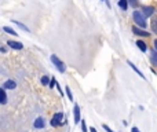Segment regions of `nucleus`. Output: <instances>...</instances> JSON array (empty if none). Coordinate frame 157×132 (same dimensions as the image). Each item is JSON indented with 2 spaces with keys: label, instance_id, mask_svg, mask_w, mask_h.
I'll list each match as a JSON object with an SVG mask.
<instances>
[{
  "label": "nucleus",
  "instance_id": "9b49d317",
  "mask_svg": "<svg viewBox=\"0 0 157 132\" xmlns=\"http://www.w3.org/2000/svg\"><path fill=\"white\" fill-rule=\"evenodd\" d=\"M136 46H138V48H139L140 51H143V52L148 50V47H146V43H143L142 40H138V41H136Z\"/></svg>",
  "mask_w": 157,
  "mask_h": 132
},
{
  "label": "nucleus",
  "instance_id": "423d86ee",
  "mask_svg": "<svg viewBox=\"0 0 157 132\" xmlns=\"http://www.w3.org/2000/svg\"><path fill=\"white\" fill-rule=\"evenodd\" d=\"M2 87H3V88H6V90H14V88L17 87V82H15V81H13V80H7L6 82H3Z\"/></svg>",
  "mask_w": 157,
  "mask_h": 132
},
{
  "label": "nucleus",
  "instance_id": "39448f33",
  "mask_svg": "<svg viewBox=\"0 0 157 132\" xmlns=\"http://www.w3.org/2000/svg\"><path fill=\"white\" fill-rule=\"evenodd\" d=\"M132 32L135 33V35H138V36H145V37H148L150 33H148L146 30H143V29H139L138 26H132Z\"/></svg>",
  "mask_w": 157,
  "mask_h": 132
},
{
  "label": "nucleus",
  "instance_id": "aec40b11",
  "mask_svg": "<svg viewBox=\"0 0 157 132\" xmlns=\"http://www.w3.org/2000/svg\"><path fill=\"white\" fill-rule=\"evenodd\" d=\"M128 2H129V4H131L132 7H136L138 6V0H128Z\"/></svg>",
  "mask_w": 157,
  "mask_h": 132
},
{
  "label": "nucleus",
  "instance_id": "0eeeda50",
  "mask_svg": "<svg viewBox=\"0 0 157 132\" xmlns=\"http://www.w3.org/2000/svg\"><path fill=\"white\" fill-rule=\"evenodd\" d=\"M44 125H46V123H44V118H41V117L36 118L35 124H33V127H35V128H37V129H41V128H44Z\"/></svg>",
  "mask_w": 157,
  "mask_h": 132
},
{
  "label": "nucleus",
  "instance_id": "4be33fe9",
  "mask_svg": "<svg viewBox=\"0 0 157 132\" xmlns=\"http://www.w3.org/2000/svg\"><path fill=\"white\" fill-rule=\"evenodd\" d=\"M103 129H105V131H106V132H114V131H112V129H110L107 125H103Z\"/></svg>",
  "mask_w": 157,
  "mask_h": 132
},
{
  "label": "nucleus",
  "instance_id": "4468645a",
  "mask_svg": "<svg viewBox=\"0 0 157 132\" xmlns=\"http://www.w3.org/2000/svg\"><path fill=\"white\" fill-rule=\"evenodd\" d=\"M7 102V95H6V88L2 87V105H4Z\"/></svg>",
  "mask_w": 157,
  "mask_h": 132
},
{
  "label": "nucleus",
  "instance_id": "f8f14e48",
  "mask_svg": "<svg viewBox=\"0 0 157 132\" xmlns=\"http://www.w3.org/2000/svg\"><path fill=\"white\" fill-rule=\"evenodd\" d=\"M150 61H151V63H153L154 66H157V50H156V51L153 50V52H151V57H150Z\"/></svg>",
  "mask_w": 157,
  "mask_h": 132
},
{
  "label": "nucleus",
  "instance_id": "6ab92c4d",
  "mask_svg": "<svg viewBox=\"0 0 157 132\" xmlns=\"http://www.w3.org/2000/svg\"><path fill=\"white\" fill-rule=\"evenodd\" d=\"M66 94H68V96H69V99H70V101H73V96H72V92H70V90H69V87L68 85H66Z\"/></svg>",
  "mask_w": 157,
  "mask_h": 132
},
{
  "label": "nucleus",
  "instance_id": "f03ea898",
  "mask_svg": "<svg viewBox=\"0 0 157 132\" xmlns=\"http://www.w3.org/2000/svg\"><path fill=\"white\" fill-rule=\"evenodd\" d=\"M51 62L54 63L55 66H57V69L61 72V73H65L66 68H65V65H63V62H62V61H59V58H58V57H55V55H51Z\"/></svg>",
  "mask_w": 157,
  "mask_h": 132
},
{
  "label": "nucleus",
  "instance_id": "b1692460",
  "mask_svg": "<svg viewBox=\"0 0 157 132\" xmlns=\"http://www.w3.org/2000/svg\"><path fill=\"white\" fill-rule=\"evenodd\" d=\"M153 47H154V50H157V40H154V43H153Z\"/></svg>",
  "mask_w": 157,
  "mask_h": 132
},
{
  "label": "nucleus",
  "instance_id": "1a4fd4ad",
  "mask_svg": "<svg viewBox=\"0 0 157 132\" xmlns=\"http://www.w3.org/2000/svg\"><path fill=\"white\" fill-rule=\"evenodd\" d=\"M74 123H80V107L77 106H74Z\"/></svg>",
  "mask_w": 157,
  "mask_h": 132
},
{
  "label": "nucleus",
  "instance_id": "a211bd4d",
  "mask_svg": "<svg viewBox=\"0 0 157 132\" xmlns=\"http://www.w3.org/2000/svg\"><path fill=\"white\" fill-rule=\"evenodd\" d=\"M14 22H15V24H17V25H18V26H19V28H22V29H24V30H26V32H29V29H28V28H26V26H25V25H24V24H21V22H18V21H14Z\"/></svg>",
  "mask_w": 157,
  "mask_h": 132
},
{
  "label": "nucleus",
  "instance_id": "6e6552de",
  "mask_svg": "<svg viewBox=\"0 0 157 132\" xmlns=\"http://www.w3.org/2000/svg\"><path fill=\"white\" fill-rule=\"evenodd\" d=\"M7 44H8V47H10V48H14V50H22V44L21 43H18V41H7Z\"/></svg>",
  "mask_w": 157,
  "mask_h": 132
},
{
  "label": "nucleus",
  "instance_id": "dca6fc26",
  "mask_svg": "<svg viewBox=\"0 0 157 132\" xmlns=\"http://www.w3.org/2000/svg\"><path fill=\"white\" fill-rule=\"evenodd\" d=\"M118 6H120L123 10H127V7H128V4H127V0H118Z\"/></svg>",
  "mask_w": 157,
  "mask_h": 132
},
{
  "label": "nucleus",
  "instance_id": "f3484780",
  "mask_svg": "<svg viewBox=\"0 0 157 132\" xmlns=\"http://www.w3.org/2000/svg\"><path fill=\"white\" fill-rule=\"evenodd\" d=\"M48 81H50V77H48V76H44V77H41V84L47 85V84H48Z\"/></svg>",
  "mask_w": 157,
  "mask_h": 132
},
{
  "label": "nucleus",
  "instance_id": "5701e85b",
  "mask_svg": "<svg viewBox=\"0 0 157 132\" xmlns=\"http://www.w3.org/2000/svg\"><path fill=\"white\" fill-rule=\"evenodd\" d=\"M131 132H140V131H139V129H138V128H136V127H134V128H132V129H131Z\"/></svg>",
  "mask_w": 157,
  "mask_h": 132
},
{
  "label": "nucleus",
  "instance_id": "20e7f679",
  "mask_svg": "<svg viewBox=\"0 0 157 132\" xmlns=\"http://www.w3.org/2000/svg\"><path fill=\"white\" fill-rule=\"evenodd\" d=\"M154 7H151V6H145V7L142 8V13H143V15L145 16H151L154 14Z\"/></svg>",
  "mask_w": 157,
  "mask_h": 132
},
{
  "label": "nucleus",
  "instance_id": "393cba45",
  "mask_svg": "<svg viewBox=\"0 0 157 132\" xmlns=\"http://www.w3.org/2000/svg\"><path fill=\"white\" fill-rule=\"evenodd\" d=\"M90 132H96V129L94 128V127H91V128H90Z\"/></svg>",
  "mask_w": 157,
  "mask_h": 132
},
{
  "label": "nucleus",
  "instance_id": "2eb2a0df",
  "mask_svg": "<svg viewBox=\"0 0 157 132\" xmlns=\"http://www.w3.org/2000/svg\"><path fill=\"white\" fill-rule=\"evenodd\" d=\"M3 30H4V32H7V33H10V35H13V36H17L15 30L11 29V28H8V26H4V28H3Z\"/></svg>",
  "mask_w": 157,
  "mask_h": 132
},
{
  "label": "nucleus",
  "instance_id": "f257e3e1",
  "mask_svg": "<svg viewBox=\"0 0 157 132\" xmlns=\"http://www.w3.org/2000/svg\"><path fill=\"white\" fill-rule=\"evenodd\" d=\"M145 18H146V16L143 15L142 11H135V13H134V21L136 22L138 26L143 28V29L146 28V21H145Z\"/></svg>",
  "mask_w": 157,
  "mask_h": 132
},
{
  "label": "nucleus",
  "instance_id": "ddd939ff",
  "mask_svg": "<svg viewBox=\"0 0 157 132\" xmlns=\"http://www.w3.org/2000/svg\"><path fill=\"white\" fill-rule=\"evenodd\" d=\"M128 65H129V66H131V69H134V70H135V72H136V73H138V74H139V76H140V77H142V79H145V76H143V74H142V72H140V70H139V69H138V68H136V66H135V65H134V63H132V62H129V61H128Z\"/></svg>",
  "mask_w": 157,
  "mask_h": 132
},
{
  "label": "nucleus",
  "instance_id": "412c9836",
  "mask_svg": "<svg viewBox=\"0 0 157 132\" xmlns=\"http://www.w3.org/2000/svg\"><path fill=\"white\" fill-rule=\"evenodd\" d=\"M81 129H83V132H87V127H85L84 121H81Z\"/></svg>",
  "mask_w": 157,
  "mask_h": 132
},
{
  "label": "nucleus",
  "instance_id": "7ed1b4c3",
  "mask_svg": "<svg viewBox=\"0 0 157 132\" xmlns=\"http://www.w3.org/2000/svg\"><path fill=\"white\" fill-rule=\"evenodd\" d=\"M62 123H63V113H57V114L52 117V120H51V125L52 127L62 125Z\"/></svg>",
  "mask_w": 157,
  "mask_h": 132
},
{
  "label": "nucleus",
  "instance_id": "9d476101",
  "mask_svg": "<svg viewBox=\"0 0 157 132\" xmlns=\"http://www.w3.org/2000/svg\"><path fill=\"white\" fill-rule=\"evenodd\" d=\"M151 30L157 35V15L151 16Z\"/></svg>",
  "mask_w": 157,
  "mask_h": 132
}]
</instances>
